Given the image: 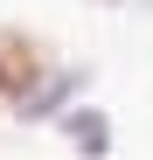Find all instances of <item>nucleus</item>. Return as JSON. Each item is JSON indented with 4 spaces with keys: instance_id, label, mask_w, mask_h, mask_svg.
<instances>
[{
    "instance_id": "1",
    "label": "nucleus",
    "mask_w": 153,
    "mask_h": 160,
    "mask_svg": "<svg viewBox=\"0 0 153 160\" xmlns=\"http://www.w3.org/2000/svg\"><path fill=\"white\" fill-rule=\"evenodd\" d=\"M56 42L28 21H0V118H21L28 112V98L56 77Z\"/></svg>"
},
{
    "instance_id": "2",
    "label": "nucleus",
    "mask_w": 153,
    "mask_h": 160,
    "mask_svg": "<svg viewBox=\"0 0 153 160\" xmlns=\"http://www.w3.org/2000/svg\"><path fill=\"white\" fill-rule=\"evenodd\" d=\"M49 132H56V139H63L76 160H111V153H118V125H111V112H105L97 98L70 104V112H63L56 125H49Z\"/></svg>"
},
{
    "instance_id": "3",
    "label": "nucleus",
    "mask_w": 153,
    "mask_h": 160,
    "mask_svg": "<svg viewBox=\"0 0 153 160\" xmlns=\"http://www.w3.org/2000/svg\"><path fill=\"white\" fill-rule=\"evenodd\" d=\"M91 84H97V70H91V63H76V56H63V63H56V77L28 98V112H21L14 125H56L70 104H84V98H91Z\"/></svg>"
},
{
    "instance_id": "4",
    "label": "nucleus",
    "mask_w": 153,
    "mask_h": 160,
    "mask_svg": "<svg viewBox=\"0 0 153 160\" xmlns=\"http://www.w3.org/2000/svg\"><path fill=\"white\" fill-rule=\"evenodd\" d=\"M91 7H125V0H91Z\"/></svg>"
}]
</instances>
